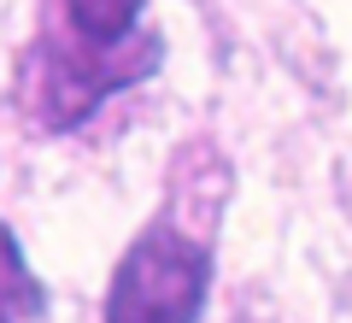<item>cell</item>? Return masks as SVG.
Masks as SVG:
<instances>
[{
	"label": "cell",
	"mask_w": 352,
	"mask_h": 323,
	"mask_svg": "<svg viewBox=\"0 0 352 323\" xmlns=\"http://www.w3.org/2000/svg\"><path fill=\"white\" fill-rule=\"evenodd\" d=\"M212 288V259L176 224H153L124 253L106 294V323H194Z\"/></svg>",
	"instance_id": "1"
},
{
	"label": "cell",
	"mask_w": 352,
	"mask_h": 323,
	"mask_svg": "<svg viewBox=\"0 0 352 323\" xmlns=\"http://www.w3.org/2000/svg\"><path fill=\"white\" fill-rule=\"evenodd\" d=\"M141 6H147V0H59V18H65V30H71L76 48H88V53H124V48H135ZM141 41H147V36H141Z\"/></svg>",
	"instance_id": "2"
},
{
	"label": "cell",
	"mask_w": 352,
	"mask_h": 323,
	"mask_svg": "<svg viewBox=\"0 0 352 323\" xmlns=\"http://www.w3.org/2000/svg\"><path fill=\"white\" fill-rule=\"evenodd\" d=\"M6 253H12V311H18V317L47 311V300L36 294V282H30V271H24V247H18V236H6Z\"/></svg>",
	"instance_id": "3"
}]
</instances>
